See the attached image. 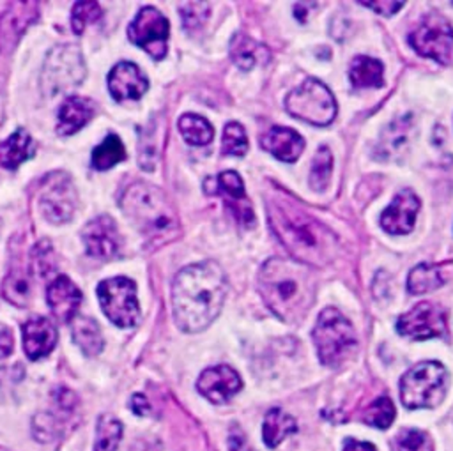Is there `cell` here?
I'll use <instances>...</instances> for the list:
<instances>
[{
  "instance_id": "obj_16",
  "label": "cell",
  "mask_w": 453,
  "mask_h": 451,
  "mask_svg": "<svg viewBox=\"0 0 453 451\" xmlns=\"http://www.w3.org/2000/svg\"><path fill=\"white\" fill-rule=\"evenodd\" d=\"M419 210V198L412 189H402L396 193L389 207L380 216V226L393 235L409 233L414 228Z\"/></svg>"
},
{
  "instance_id": "obj_37",
  "label": "cell",
  "mask_w": 453,
  "mask_h": 451,
  "mask_svg": "<svg viewBox=\"0 0 453 451\" xmlns=\"http://www.w3.org/2000/svg\"><path fill=\"white\" fill-rule=\"evenodd\" d=\"M101 18V7L97 2H76L71 12V27L74 34H81L88 23Z\"/></svg>"
},
{
  "instance_id": "obj_12",
  "label": "cell",
  "mask_w": 453,
  "mask_h": 451,
  "mask_svg": "<svg viewBox=\"0 0 453 451\" xmlns=\"http://www.w3.org/2000/svg\"><path fill=\"white\" fill-rule=\"evenodd\" d=\"M39 205L42 216L50 223H67L74 216L78 205V196L71 177L65 173H53L42 187Z\"/></svg>"
},
{
  "instance_id": "obj_15",
  "label": "cell",
  "mask_w": 453,
  "mask_h": 451,
  "mask_svg": "<svg viewBox=\"0 0 453 451\" xmlns=\"http://www.w3.org/2000/svg\"><path fill=\"white\" fill-rule=\"evenodd\" d=\"M196 387L212 403H226L234 394L241 391L242 382L234 368L219 364L203 370L198 377Z\"/></svg>"
},
{
  "instance_id": "obj_24",
  "label": "cell",
  "mask_w": 453,
  "mask_h": 451,
  "mask_svg": "<svg viewBox=\"0 0 453 451\" xmlns=\"http://www.w3.org/2000/svg\"><path fill=\"white\" fill-rule=\"evenodd\" d=\"M30 292L32 288H30L27 265L19 256H16L14 260H11L7 276L2 285V294L11 304L18 308H25L30 301Z\"/></svg>"
},
{
  "instance_id": "obj_28",
  "label": "cell",
  "mask_w": 453,
  "mask_h": 451,
  "mask_svg": "<svg viewBox=\"0 0 453 451\" xmlns=\"http://www.w3.org/2000/svg\"><path fill=\"white\" fill-rule=\"evenodd\" d=\"M349 78H350V83L356 88L382 87V83H384V67L379 60H375L372 57H366V55H359L350 64Z\"/></svg>"
},
{
  "instance_id": "obj_20",
  "label": "cell",
  "mask_w": 453,
  "mask_h": 451,
  "mask_svg": "<svg viewBox=\"0 0 453 451\" xmlns=\"http://www.w3.org/2000/svg\"><path fill=\"white\" fill-rule=\"evenodd\" d=\"M214 184H216L214 193L223 195L225 202L230 205V209L235 214V218L244 226H251L255 218H253L251 205L246 200L244 184H242V179L239 177V173H235V172H223V173H219L216 177Z\"/></svg>"
},
{
  "instance_id": "obj_13",
  "label": "cell",
  "mask_w": 453,
  "mask_h": 451,
  "mask_svg": "<svg viewBox=\"0 0 453 451\" xmlns=\"http://www.w3.org/2000/svg\"><path fill=\"white\" fill-rule=\"evenodd\" d=\"M396 331L411 340H428L446 334V313L434 302H419L403 313L396 322Z\"/></svg>"
},
{
  "instance_id": "obj_47",
  "label": "cell",
  "mask_w": 453,
  "mask_h": 451,
  "mask_svg": "<svg viewBox=\"0 0 453 451\" xmlns=\"http://www.w3.org/2000/svg\"><path fill=\"white\" fill-rule=\"evenodd\" d=\"M0 451H9V449H4V447H0Z\"/></svg>"
},
{
  "instance_id": "obj_8",
  "label": "cell",
  "mask_w": 453,
  "mask_h": 451,
  "mask_svg": "<svg viewBox=\"0 0 453 451\" xmlns=\"http://www.w3.org/2000/svg\"><path fill=\"white\" fill-rule=\"evenodd\" d=\"M287 111L313 126H327L336 117V101L319 80L308 78L285 99Z\"/></svg>"
},
{
  "instance_id": "obj_45",
  "label": "cell",
  "mask_w": 453,
  "mask_h": 451,
  "mask_svg": "<svg viewBox=\"0 0 453 451\" xmlns=\"http://www.w3.org/2000/svg\"><path fill=\"white\" fill-rule=\"evenodd\" d=\"M343 451H375V446L370 444V442L347 439L345 444H343Z\"/></svg>"
},
{
  "instance_id": "obj_3",
  "label": "cell",
  "mask_w": 453,
  "mask_h": 451,
  "mask_svg": "<svg viewBox=\"0 0 453 451\" xmlns=\"http://www.w3.org/2000/svg\"><path fill=\"white\" fill-rule=\"evenodd\" d=\"M258 292L278 318L296 324L306 317L313 304L315 278L304 264L271 258L258 272Z\"/></svg>"
},
{
  "instance_id": "obj_14",
  "label": "cell",
  "mask_w": 453,
  "mask_h": 451,
  "mask_svg": "<svg viewBox=\"0 0 453 451\" xmlns=\"http://www.w3.org/2000/svg\"><path fill=\"white\" fill-rule=\"evenodd\" d=\"M81 239L87 253L99 260H110L120 251V233L110 216L90 219L81 230Z\"/></svg>"
},
{
  "instance_id": "obj_34",
  "label": "cell",
  "mask_w": 453,
  "mask_h": 451,
  "mask_svg": "<svg viewBox=\"0 0 453 451\" xmlns=\"http://www.w3.org/2000/svg\"><path fill=\"white\" fill-rule=\"evenodd\" d=\"M333 172V156L327 147H320L313 157L310 172V186L313 191H324Z\"/></svg>"
},
{
  "instance_id": "obj_39",
  "label": "cell",
  "mask_w": 453,
  "mask_h": 451,
  "mask_svg": "<svg viewBox=\"0 0 453 451\" xmlns=\"http://www.w3.org/2000/svg\"><path fill=\"white\" fill-rule=\"evenodd\" d=\"M398 451H432L428 437L419 430H403L396 437Z\"/></svg>"
},
{
  "instance_id": "obj_9",
  "label": "cell",
  "mask_w": 453,
  "mask_h": 451,
  "mask_svg": "<svg viewBox=\"0 0 453 451\" xmlns=\"http://www.w3.org/2000/svg\"><path fill=\"white\" fill-rule=\"evenodd\" d=\"M97 299L104 315L119 327H133L140 322L136 285L133 279L115 276L97 285Z\"/></svg>"
},
{
  "instance_id": "obj_25",
  "label": "cell",
  "mask_w": 453,
  "mask_h": 451,
  "mask_svg": "<svg viewBox=\"0 0 453 451\" xmlns=\"http://www.w3.org/2000/svg\"><path fill=\"white\" fill-rule=\"evenodd\" d=\"M35 152V143L32 136L23 129H16L4 141H0V166L7 170L18 168L23 161L30 159Z\"/></svg>"
},
{
  "instance_id": "obj_40",
  "label": "cell",
  "mask_w": 453,
  "mask_h": 451,
  "mask_svg": "<svg viewBox=\"0 0 453 451\" xmlns=\"http://www.w3.org/2000/svg\"><path fill=\"white\" fill-rule=\"evenodd\" d=\"M407 124L403 118H400L398 122L391 124L389 129H388V136H382L380 140V145L384 147V154H389L396 149H400L407 140Z\"/></svg>"
},
{
  "instance_id": "obj_19",
  "label": "cell",
  "mask_w": 453,
  "mask_h": 451,
  "mask_svg": "<svg viewBox=\"0 0 453 451\" xmlns=\"http://www.w3.org/2000/svg\"><path fill=\"white\" fill-rule=\"evenodd\" d=\"M57 345V329L44 317H34L23 324V348L28 359L48 355Z\"/></svg>"
},
{
  "instance_id": "obj_7",
  "label": "cell",
  "mask_w": 453,
  "mask_h": 451,
  "mask_svg": "<svg viewBox=\"0 0 453 451\" xmlns=\"http://www.w3.org/2000/svg\"><path fill=\"white\" fill-rule=\"evenodd\" d=\"M85 78V62L81 51L74 44L55 46L42 65L41 87L48 97L62 94L76 87Z\"/></svg>"
},
{
  "instance_id": "obj_30",
  "label": "cell",
  "mask_w": 453,
  "mask_h": 451,
  "mask_svg": "<svg viewBox=\"0 0 453 451\" xmlns=\"http://www.w3.org/2000/svg\"><path fill=\"white\" fill-rule=\"evenodd\" d=\"M126 159V149L117 134H108L92 152V166L96 170H110Z\"/></svg>"
},
{
  "instance_id": "obj_2",
  "label": "cell",
  "mask_w": 453,
  "mask_h": 451,
  "mask_svg": "<svg viewBox=\"0 0 453 451\" xmlns=\"http://www.w3.org/2000/svg\"><path fill=\"white\" fill-rule=\"evenodd\" d=\"M226 288V276L216 262L205 260L184 267L172 285L175 324L186 333L205 329L219 315Z\"/></svg>"
},
{
  "instance_id": "obj_18",
  "label": "cell",
  "mask_w": 453,
  "mask_h": 451,
  "mask_svg": "<svg viewBox=\"0 0 453 451\" xmlns=\"http://www.w3.org/2000/svg\"><path fill=\"white\" fill-rule=\"evenodd\" d=\"M46 301L57 320L71 322L80 308L81 292L67 276H58L48 285Z\"/></svg>"
},
{
  "instance_id": "obj_29",
  "label": "cell",
  "mask_w": 453,
  "mask_h": 451,
  "mask_svg": "<svg viewBox=\"0 0 453 451\" xmlns=\"http://www.w3.org/2000/svg\"><path fill=\"white\" fill-rule=\"evenodd\" d=\"M71 334L83 354L97 355L103 350V336L96 320L88 317H76L71 322Z\"/></svg>"
},
{
  "instance_id": "obj_11",
  "label": "cell",
  "mask_w": 453,
  "mask_h": 451,
  "mask_svg": "<svg viewBox=\"0 0 453 451\" xmlns=\"http://www.w3.org/2000/svg\"><path fill=\"white\" fill-rule=\"evenodd\" d=\"M168 34V19L157 9L149 5L140 9L127 27L129 41L145 50L156 60H161L166 55Z\"/></svg>"
},
{
  "instance_id": "obj_36",
  "label": "cell",
  "mask_w": 453,
  "mask_h": 451,
  "mask_svg": "<svg viewBox=\"0 0 453 451\" xmlns=\"http://www.w3.org/2000/svg\"><path fill=\"white\" fill-rule=\"evenodd\" d=\"M248 150V136L239 122H228L223 129L221 152L225 156H244Z\"/></svg>"
},
{
  "instance_id": "obj_38",
  "label": "cell",
  "mask_w": 453,
  "mask_h": 451,
  "mask_svg": "<svg viewBox=\"0 0 453 451\" xmlns=\"http://www.w3.org/2000/svg\"><path fill=\"white\" fill-rule=\"evenodd\" d=\"M179 7H180V16H182V25L188 32L200 28L203 25V21L207 19L209 4H205V2H186V4H180Z\"/></svg>"
},
{
  "instance_id": "obj_4",
  "label": "cell",
  "mask_w": 453,
  "mask_h": 451,
  "mask_svg": "<svg viewBox=\"0 0 453 451\" xmlns=\"http://www.w3.org/2000/svg\"><path fill=\"white\" fill-rule=\"evenodd\" d=\"M120 209L131 225L152 242L161 244L179 233L177 212L165 191L154 184H131L120 198Z\"/></svg>"
},
{
  "instance_id": "obj_22",
  "label": "cell",
  "mask_w": 453,
  "mask_h": 451,
  "mask_svg": "<svg viewBox=\"0 0 453 451\" xmlns=\"http://www.w3.org/2000/svg\"><path fill=\"white\" fill-rule=\"evenodd\" d=\"M37 18L35 2H14L9 5V11L0 18V46L9 48L16 44L18 37L25 28Z\"/></svg>"
},
{
  "instance_id": "obj_17",
  "label": "cell",
  "mask_w": 453,
  "mask_h": 451,
  "mask_svg": "<svg viewBox=\"0 0 453 451\" xmlns=\"http://www.w3.org/2000/svg\"><path fill=\"white\" fill-rule=\"evenodd\" d=\"M108 88L117 101L140 99L147 92L149 81L138 65L119 62L108 74Z\"/></svg>"
},
{
  "instance_id": "obj_42",
  "label": "cell",
  "mask_w": 453,
  "mask_h": 451,
  "mask_svg": "<svg viewBox=\"0 0 453 451\" xmlns=\"http://www.w3.org/2000/svg\"><path fill=\"white\" fill-rule=\"evenodd\" d=\"M361 5L370 7L373 11H377L382 16H391L396 11H400L403 7V2H393V0H375V2H363Z\"/></svg>"
},
{
  "instance_id": "obj_31",
  "label": "cell",
  "mask_w": 453,
  "mask_h": 451,
  "mask_svg": "<svg viewBox=\"0 0 453 451\" xmlns=\"http://www.w3.org/2000/svg\"><path fill=\"white\" fill-rule=\"evenodd\" d=\"M179 131L191 145H207L214 136V129L209 120L195 113H186L179 118Z\"/></svg>"
},
{
  "instance_id": "obj_44",
  "label": "cell",
  "mask_w": 453,
  "mask_h": 451,
  "mask_svg": "<svg viewBox=\"0 0 453 451\" xmlns=\"http://www.w3.org/2000/svg\"><path fill=\"white\" fill-rule=\"evenodd\" d=\"M131 409H133V412L138 414V416H147V414L150 412V405H149L147 398H145L143 394H140V393L133 394V398H131Z\"/></svg>"
},
{
  "instance_id": "obj_23",
  "label": "cell",
  "mask_w": 453,
  "mask_h": 451,
  "mask_svg": "<svg viewBox=\"0 0 453 451\" xmlns=\"http://www.w3.org/2000/svg\"><path fill=\"white\" fill-rule=\"evenodd\" d=\"M96 113L94 101L80 96L67 97L60 110H58V122H57V133L60 136H69L80 131Z\"/></svg>"
},
{
  "instance_id": "obj_6",
  "label": "cell",
  "mask_w": 453,
  "mask_h": 451,
  "mask_svg": "<svg viewBox=\"0 0 453 451\" xmlns=\"http://www.w3.org/2000/svg\"><path fill=\"white\" fill-rule=\"evenodd\" d=\"M319 359L324 366H338L354 350L357 340L350 322L334 308H324L311 333Z\"/></svg>"
},
{
  "instance_id": "obj_26",
  "label": "cell",
  "mask_w": 453,
  "mask_h": 451,
  "mask_svg": "<svg viewBox=\"0 0 453 451\" xmlns=\"http://www.w3.org/2000/svg\"><path fill=\"white\" fill-rule=\"evenodd\" d=\"M230 57L239 69L248 71L257 64H265L269 60V51L264 44L253 41L246 34H235L230 42Z\"/></svg>"
},
{
  "instance_id": "obj_1",
  "label": "cell",
  "mask_w": 453,
  "mask_h": 451,
  "mask_svg": "<svg viewBox=\"0 0 453 451\" xmlns=\"http://www.w3.org/2000/svg\"><path fill=\"white\" fill-rule=\"evenodd\" d=\"M267 218L273 232L290 255L308 267H322L334 260L338 241L333 232L287 195L267 198Z\"/></svg>"
},
{
  "instance_id": "obj_32",
  "label": "cell",
  "mask_w": 453,
  "mask_h": 451,
  "mask_svg": "<svg viewBox=\"0 0 453 451\" xmlns=\"http://www.w3.org/2000/svg\"><path fill=\"white\" fill-rule=\"evenodd\" d=\"M441 285H442V276L439 272V267L430 264L416 265L407 278V290L409 294H414V295L432 292Z\"/></svg>"
},
{
  "instance_id": "obj_43",
  "label": "cell",
  "mask_w": 453,
  "mask_h": 451,
  "mask_svg": "<svg viewBox=\"0 0 453 451\" xmlns=\"http://www.w3.org/2000/svg\"><path fill=\"white\" fill-rule=\"evenodd\" d=\"M14 341H12V333L9 327L0 325V359L7 357L12 352Z\"/></svg>"
},
{
  "instance_id": "obj_21",
  "label": "cell",
  "mask_w": 453,
  "mask_h": 451,
  "mask_svg": "<svg viewBox=\"0 0 453 451\" xmlns=\"http://www.w3.org/2000/svg\"><path fill=\"white\" fill-rule=\"evenodd\" d=\"M260 147L264 150L271 152L276 159L292 163L301 156V152L304 149V140L294 129H288L283 126H274L262 136Z\"/></svg>"
},
{
  "instance_id": "obj_41",
  "label": "cell",
  "mask_w": 453,
  "mask_h": 451,
  "mask_svg": "<svg viewBox=\"0 0 453 451\" xmlns=\"http://www.w3.org/2000/svg\"><path fill=\"white\" fill-rule=\"evenodd\" d=\"M34 435L37 440H51L57 435V423L50 414H37L34 417Z\"/></svg>"
},
{
  "instance_id": "obj_46",
  "label": "cell",
  "mask_w": 453,
  "mask_h": 451,
  "mask_svg": "<svg viewBox=\"0 0 453 451\" xmlns=\"http://www.w3.org/2000/svg\"><path fill=\"white\" fill-rule=\"evenodd\" d=\"M131 451H154V449L149 444H145V442H138L136 446H133Z\"/></svg>"
},
{
  "instance_id": "obj_35",
  "label": "cell",
  "mask_w": 453,
  "mask_h": 451,
  "mask_svg": "<svg viewBox=\"0 0 453 451\" xmlns=\"http://www.w3.org/2000/svg\"><path fill=\"white\" fill-rule=\"evenodd\" d=\"M363 423L370 424V426H375V428H388L393 419H395V407H393V401L388 398V396H379L373 403H370L363 416H361Z\"/></svg>"
},
{
  "instance_id": "obj_33",
  "label": "cell",
  "mask_w": 453,
  "mask_h": 451,
  "mask_svg": "<svg viewBox=\"0 0 453 451\" xmlns=\"http://www.w3.org/2000/svg\"><path fill=\"white\" fill-rule=\"evenodd\" d=\"M122 437V424L117 417L104 414L97 419L94 451H117Z\"/></svg>"
},
{
  "instance_id": "obj_5",
  "label": "cell",
  "mask_w": 453,
  "mask_h": 451,
  "mask_svg": "<svg viewBox=\"0 0 453 451\" xmlns=\"http://www.w3.org/2000/svg\"><path fill=\"white\" fill-rule=\"evenodd\" d=\"M448 373L437 361H421L400 380V400L407 409L437 407L446 394Z\"/></svg>"
},
{
  "instance_id": "obj_27",
  "label": "cell",
  "mask_w": 453,
  "mask_h": 451,
  "mask_svg": "<svg viewBox=\"0 0 453 451\" xmlns=\"http://www.w3.org/2000/svg\"><path fill=\"white\" fill-rule=\"evenodd\" d=\"M296 430H297L296 419L290 414L283 412L281 409L274 407L265 412L264 424H262V437L267 447H276L278 444H281L285 437L292 435Z\"/></svg>"
},
{
  "instance_id": "obj_10",
  "label": "cell",
  "mask_w": 453,
  "mask_h": 451,
  "mask_svg": "<svg viewBox=\"0 0 453 451\" xmlns=\"http://www.w3.org/2000/svg\"><path fill=\"white\" fill-rule=\"evenodd\" d=\"M409 44L418 55L448 64L453 55V27L444 16L430 12L409 34Z\"/></svg>"
}]
</instances>
